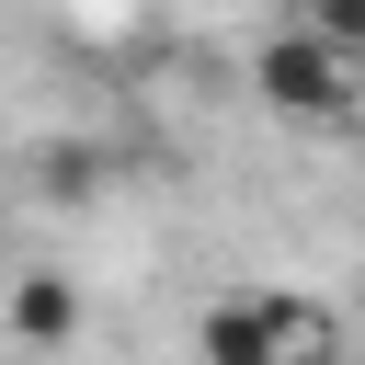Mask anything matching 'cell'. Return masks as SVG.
I'll return each instance as SVG.
<instances>
[{"instance_id":"1","label":"cell","mask_w":365,"mask_h":365,"mask_svg":"<svg viewBox=\"0 0 365 365\" xmlns=\"http://www.w3.org/2000/svg\"><path fill=\"white\" fill-rule=\"evenodd\" d=\"M251 91H262L274 114L342 125V114L365 103V57H342L319 23H285V34H262V46H251Z\"/></svg>"},{"instance_id":"4","label":"cell","mask_w":365,"mask_h":365,"mask_svg":"<svg viewBox=\"0 0 365 365\" xmlns=\"http://www.w3.org/2000/svg\"><path fill=\"white\" fill-rule=\"evenodd\" d=\"M297 23H319V34L342 46V57H365V0H308Z\"/></svg>"},{"instance_id":"5","label":"cell","mask_w":365,"mask_h":365,"mask_svg":"<svg viewBox=\"0 0 365 365\" xmlns=\"http://www.w3.org/2000/svg\"><path fill=\"white\" fill-rule=\"evenodd\" d=\"M91 182H103L91 148H46V194H91Z\"/></svg>"},{"instance_id":"3","label":"cell","mask_w":365,"mask_h":365,"mask_svg":"<svg viewBox=\"0 0 365 365\" xmlns=\"http://www.w3.org/2000/svg\"><path fill=\"white\" fill-rule=\"evenodd\" d=\"M0 331H11V342H68V331H80V285H68V274H23L11 308H0Z\"/></svg>"},{"instance_id":"2","label":"cell","mask_w":365,"mask_h":365,"mask_svg":"<svg viewBox=\"0 0 365 365\" xmlns=\"http://www.w3.org/2000/svg\"><path fill=\"white\" fill-rule=\"evenodd\" d=\"M342 319L331 308H297V297H217L194 319V354L205 365H274V354H331Z\"/></svg>"},{"instance_id":"6","label":"cell","mask_w":365,"mask_h":365,"mask_svg":"<svg viewBox=\"0 0 365 365\" xmlns=\"http://www.w3.org/2000/svg\"><path fill=\"white\" fill-rule=\"evenodd\" d=\"M342 125H354V160H365V103H354V114H342Z\"/></svg>"}]
</instances>
